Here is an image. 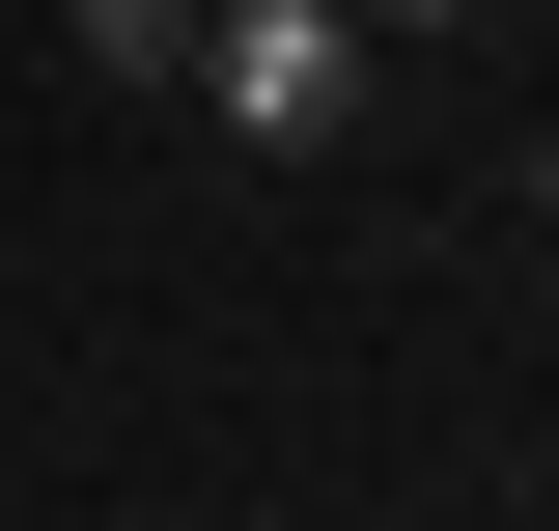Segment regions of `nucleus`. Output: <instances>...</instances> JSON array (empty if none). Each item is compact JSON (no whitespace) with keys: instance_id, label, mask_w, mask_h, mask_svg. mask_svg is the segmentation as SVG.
Masks as SVG:
<instances>
[{"instance_id":"7ed1b4c3","label":"nucleus","mask_w":559,"mask_h":531,"mask_svg":"<svg viewBox=\"0 0 559 531\" xmlns=\"http://www.w3.org/2000/svg\"><path fill=\"white\" fill-rule=\"evenodd\" d=\"M336 28H364V57H392V28H476V0H336Z\"/></svg>"},{"instance_id":"f257e3e1","label":"nucleus","mask_w":559,"mask_h":531,"mask_svg":"<svg viewBox=\"0 0 559 531\" xmlns=\"http://www.w3.org/2000/svg\"><path fill=\"white\" fill-rule=\"evenodd\" d=\"M197 113L308 168V140H364V28L336 0H197Z\"/></svg>"},{"instance_id":"f03ea898","label":"nucleus","mask_w":559,"mask_h":531,"mask_svg":"<svg viewBox=\"0 0 559 531\" xmlns=\"http://www.w3.org/2000/svg\"><path fill=\"white\" fill-rule=\"evenodd\" d=\"M84 57L112 84H197V0H84Z\"/></svg>"}]
</instances>
